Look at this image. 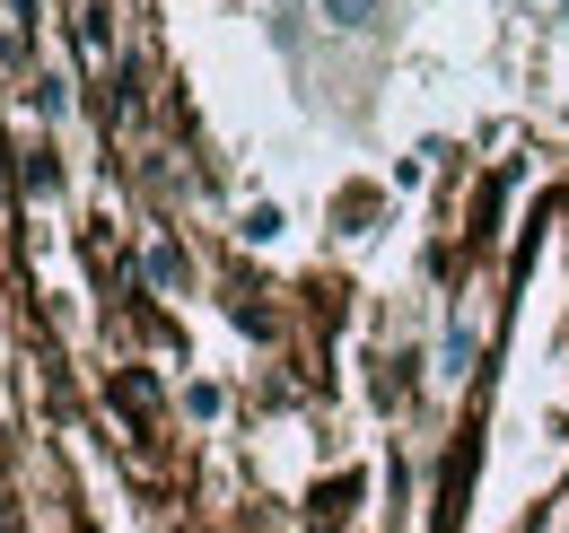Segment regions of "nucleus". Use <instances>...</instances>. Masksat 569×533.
<instances>
[{"mask_svg": "<svg viewBox=\"0 0 569 533\" xmlns=\"http://www.w3.org/2000/svg\"><path fill=\"white\" fill-rule=\"evenodd\" d=\"M316 18L342 27V36H359V27H377V0H316Z\"/></svg>", "mask_w": 569, "mask_h": 533, "instance_id": "2", "label": "nucleus"}, {"mask_svg": "<svg viewBox=\"0 0 569 533\" xmlns=\"http://www.w3.org/2000/svg\"><path fill=\"white\" fill-rule=\"evenodd\" d=\"M438 359H447V376H473V359H482V333H473V315H456V324H447Z\"/></svg>", "mask_w": 569, "mask_h": 533, "instance_id": "1", "label": "nucleus"}, {"mask_svg": "<svg viewBox=\"0 0 569 533\" xmlns=\"http://www.w3.org/2000/svg\"><path fill=\"white\" fill-rule=\"evenodd\" d=\"M246 237H254V245H272V237H281V210H272V201H254V210H246Z\"/></svg>", "mask_w": 569, "mask_h": 533, "instance_id": "4", "label": "nucleus"}, {"mask_svg": "<svg viewBox=\"0 0 569 533\" xmlns=\"http://www.w3.org/2000/svg\"><path fill=\"white\" fill-rule=\"evenodd\" d=\"M184 245H149V289H184Z\"/></svg>", "mask_w": 569, "mask_h": 533, "instance_id": "3", "label": "nucleus"}, {"mask_svg": "<svg viewBox=\"0 0 569 533\" xmlns=\"http://www.w3.org/2000/svg\"><path fill=\"white\" fill-rule=\"evenodd\" d=\"M561 18H569V0H561Z\"/></svg>", "mask_w": 569, "mask_h": 533, "instance_id": "5", "label": "nucleus"}]
</instances>
